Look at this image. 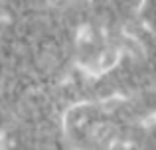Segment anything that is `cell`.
<instances>
[{
    "label": "cell",
    "instance_id": "1",
    "mask_svg": "<svg viewBox=\"0 0 156 150\" xmlns=\"http://www.w3.org/2000/svg\"><path fill=\"white\" fill-rule=\"evenodd\" d=\"M111 150H126V146H122L121 142H115V144H113V148H111Z\"/></svg>",
    "mask_w": 156,
    "mask_h": 150
}]
</instances>
